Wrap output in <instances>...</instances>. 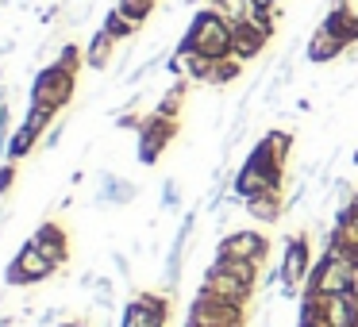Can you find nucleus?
Instances as JSON below:
<instances>
[{
	"label": "nucleus",
	"instance_id": "393cba45",
	"mask_svg": "<svg viewBox=\"0 0 358 327\" xmlns=\"http://www.w3.org/2000/svg\"><path fill=\"white\" fill-rule=\"evenodd\" d=\"M39 139H43V135L35 131V127L20 124L16 131H12V139H8V162H24V158L39 147Z\"/></svg>",
	"mask_w": 358,
	"mask_h": 327
},
{
	"label": "nucleus",
	"instance_id": "ddd939ff",
	"mask_svg": "<svg viewBox=\"0 0 358 327\" xmlns=\"http://www.w3.org/2000/svg\"><path fill=\"white\" fill-rule=\"evenodd\" d=\"M324 324L327 327H358V289L324 296Z\"/></svg>",
	"mask_w": 358,
	"mask_h": 327
},
{
	"label": "nucleus",
	"instance_id": "ea45409f",
	"mask_svg": "<svg viewBox=\"0 0 358 327\" xmlns=\"http://www.w3.org/2000/svg\"><path fill=\"white\" fill-rule=\"evenodd\" d=\"M58 327H89L85 319H70V324H58Z\"/></svg>",
	"mask_w": 358,
	"mask_h": 327
},
{
	"label": "nucleus",
	"instance_id": "412c9836",
	"mask_svg": "<svg viewBox=\"0 0 358 327\" xmlns=\"http://www.w3.org/2000/svg\"><path fill=\"white\" fill-rule=\"evenodd\" d=\"M296 324L327 327L324 324V293H308V289H301V296H296Z\"/></svg>",
	"mask_w": 358,
	"mask_h": 327
},
{
	"label": "nucleus",
	"instance_id": "39448f33",
	"mask_svg": "<svg viewBox=\"0 0 358 327\" xmlns=\"http://www.w3.org/2000/svg\"><path fill=\"white\" fill-rule=\"evenodd\" d=\"M73 93H78V73L62 70L58 62L43 66L31 81V104H47L55 112H62L73 101Z\"/></svg>",
	"mask_w": 358,
	"mask_h": 327
},
{
	"label": "nucleus",
	"instance_id": "6e6552de",
	"mask_svg": "<svg viewBox=\"0 0 358 327\" xmlns=\"http://www.w3.org/2000/svg\"><path fill=\"white\" fill-rule=\"evenodd\" d=\"M170 324V296L162 293H131V300L124 304V319L120 327H166Z\"/></svg>",
	"mask_w": 358,
	"mask_h": 327
},
{
	"label": "nucleus",
	"instance_id": "9b49d317",
	"mask_svg": "<svg viewBox=\"0 0 358 327\" xmlns=\"http://www.w3.org/2000/svg\"><path fill=\"white\" fill-rule=\"evenodd\" d=\"M193 224H196V212H185V216H181V224H178V235H173V242H170V254H166V273H162L166 293H178V285H181V262H185V242H189V235H193Z\"/></svg>",
	"mask_w": 358,
	"mask_h": 327
},
{
	"label": "nucleus",
	"instance_id": "f704fd0d",
	"mask_svg": "<svg viewBox=\"0 0 358 327\" xmlns=\"http://www.w3.org/2000/svg\"><path fill=\"white\" fill-rule=\"evenodd\" d=\"M93 293H96V304H101V308H112V281L108 277H96Z\"/></svg>",
	"mask_w": 358,
	"mask_h": 327
},
{
	"label": "nucleus",
	"instance_id": "cd10ccee",
	"mask_svg": "<svg viewBox=\"0 0 358 327\" xmlns=\"http://www.w3.org/2000/svg\"><path fill=\"white\" fill-rule=\"evenodd\" d=\"M101 27H104V31H108L116 43L135 39V31H139V24H131V20H127L120 8H108V12H104V24H101Z\"/></svg>",
	"mask_w": 358,
	"mask_h": 327
},
{
	"label": "nucleus",
	"instance_id": "423d86ee",
	"mask_svg": "<svg viewBox=\"0 0 358 327\" xmlns=\"http://www.w3.org/2000/svg\"><path fill=\"white\" fill-rule=\"evenodd\" d=\"M178 131H181V119H166V116H158V112L143 116V127L135 131V150H139V162L143 166H155L158 158L166 154V147L178 139Z\"/></svg>",
	"mask_w": 358,
	"mask_h": 327
},
{
	"label": "nucleus",
	"instance_id": "6ab92c4d",
	"mask_svg": "<svg viewBox=\"0 0 358 327\" xmlns=\"http://www.w3.org/2000/svg\"><path fill=\"white\" fill-rule=\"evenodd\" d=\"M135 196H139V185L127 177H116V173H101V196L96 201L101 204H116V208H124V204H131Z\"/></svg>",
	"mask_w": 358,
	"mask_h": 327
},
{
	"label": "nucleus",
	"instance_id": "a211bd4d",
	"mask_svg": "<svg viewBox=\"0 0 358 327\" xmlns=\"http://www.w3.org/2000/svg\"><path fill=\"white\" fill-rule=\"evenodd\" d=\"M324 254H339L350 266H358V224H350V227L331 224V231L324 235Z\"/></svg>",
	"mask_w": 358,
	"mask_h": 327
},
{
	"label": "nucleus",
	"instance_id": "f257e3e1",
	"mask_svg": "<svg viewBox=\"0 0 358 327\" xmlns=\"http://www.w3.org/2000/svg\"><path fill=\"white\" fill-rule=\"evenodd\" d=\"M231 31L235 27L212 4L208 8H196V16L189 20L185 35L178 43V54H193L196 50V54L212 58V62H224V58H231Z\"/></svg>",
	"mask_w": 358,
	"mask_h": 327
},
{
	"label": "nucleus",
	"instance_id": "79ce46f5",
	"mask_svg": "<svg viewBox=\"0 0 358 327\" xmlns=\"http://www.w3.org/2000/svg\"><path fill=\"white\" fill-rule=\"evenodd\" d=\"M189 4H201V0H189Z\"/></svg>",
	"mask_w": 358,
	"mask_h": 327
},
{
	"label": "nucleus",
	"instance_id": "7c9ffc66",
	"mask_svg": "<svg viewBox=\"0 0 358 327\" xmlns=\"http://www.w3.org/2000/svg\"><path fill=\"white\" fill-rule=\"evenodd\" d=\"M55 119H58V112L55 108H47V104H27V116H24V124L27 127H35V131H50L55 127Z\"/></svg>",
	"mask_w": 358,
	"mask_h": 327
},
{
	"label": "nucleus",
	"instance_id": "4be33fe9",
	"mask_svg": "<svg viewBox=\"0 0 358 327\" xmlns=\"http://www.w3.org/2000/svg\"><path fill=\"white\" fill-rule=\"evenodd\" d=\"M112 50H116V39L101 27V31L89 39V47H85V66L89 70H104V66L112 62Z\"/></svg>",
	"mask_w": 358,
	"mask_h": 327
},
{
	"label": "nucleus",
	"instance_id": "473e14b6",
	"mask_svg": "<svg viewBox=\"0 0 358 327\" xmlns=\"http://www.w3.org/2000/svg\"><path fill=\"white\" fill-rule=\"evenodd\" d=\"M162 208L166 212H178L181 208V193H178V181H173V177H166V185H162Z\"/></svg>",
	"mask_w": 358,
	"mask_h": 327
},
{
	"label": "nucleus",
	"instance_id": "4c0bfd02",
	"mask_svg": "<svg viewBox=\"0 0 358 327\" xmlns=\"http://www.w3.org/2000/svg\"><path fill=\"white\" fill-rule=\"evenodd\" d=\"M112 262H116L120 277H131V270H127V258H124V254H112Z\"/></svg>",
	"mask_w": 358,
	"mask_h": 327
},
{
	"label": "nucleus",
	"instance_id": "a19ab883",
	"mask_svg": "<svg viewBox=\"0 0 358 327\" xmlns=\"http://www.w3.org/2000/svg\"><path fill=\"white\" fill-rule=\"evenodd\" d=\"M350 166H358V150H355V154H350Z\"/></svg>",
	"mask_w": 358,
	"mask_h": 327
},
{
	"label": "nucleus",
	"instance_id": "c85d7f7f",
	"mask_svg": "<svg viewBox=\"0 0 358 327\" xmlns=\"http://www.w3.org/2000/svg\"><path fill=\"white\" fill-rule=\"evenodd\" d=\"M116 8L124 12L127 20H131V24H147L150 16H155V8H158V0H116Z\"/></svg>",
	"mask_w": 358,
	"mask_h": 327
},
{
	"label": "nucleus",
	"instance_id": "2eb2a0df",
	"mask_svg": "<svg viewBox=\"0 0 358 327\" xmlns=\"http://www.w3.org/2000/svg\"><path fill=\"white\" fill-rule=\"evenodd\" d=\"M270 189H278V193H281V185H273V181L266 177L262 170H255L250 162H243V166H239V173L231 177V196H239V201H250V196L270 193Z\"/></svg>",
	"mask_w": 358,
	"mask_h": 327
},
{
	"label": "nucleus",
	"instance_id": "72a5a7b5",
	"mask_svg": "<svg viewBox=\"0 0 358 327\" xmlns=\"http://www.w3.org/2000/svg\"><path fill=\"white\" fill-rule=\"evenodd\" d=\"M12 185H16V162H0V201L8 196Z\"/></svg>",
	"mask_w": 358,
	"mask_h": 327
},
{
	"label": "nucleus",
	"instance_id": "b1692460",
	"mask_svg": "<svg viewBox=\"0 0 358 327\" xmlns=\"http://www.w3.org/2000/svg\"><path fill=\"white\" fill-rule=\"evenodd\" d=\"M189 85H193V81H173V85L162 93V101L155 104L158 116H166V119H181V108H185V93H189Z\"/></svg>",
	"mask_w": 358,
	"mask_h": 327
},
{
	"label": "nucleus",
	"instance_id": "1a4fd4ad",
	"mask_svg": "<svg viewBox=\"0 0 358 327\" xmlns=\"http://www.w3.org/2000/svg\"><path fill=\"white\" fill-rule=\"evenodd\" d=\"M216 254H231V258H247V262L262 266L270 258V239H266L258 227H239V231H227L216 242Z\"/></svg>",
	"mask_w": 358,
	"mask_h": 327
},
{
	"label": "nucleus",
	"instance_id": "5701e85b",
	"mask_svg": "<svg viewBox=\"0 0 358 327\" xmlns=\"http://www.w3.org/2000/svg\"><path fill=\"white\" fill-rule=\"evenodd\" d=\"M212 266H220L224 273H231V277H239V281H247V285L258 289V273H262V266H258V262L231 258V254H216V258H212Z\"/></svg>",
	"mask_w": 358,
	"mask_h": 327
},
{
	"label": "nucleus",
	"instance_id": "bb28decb",
	"mask_svg": "<svg viewBox=\"0 0 358 327\" xmlns=\"http://www.w3.org/2000/svg\"><path fill=\"white\" fill-rule=\"evenodd\" d=\"M266 147H270L273 162L278 166H289V154H293V131H285V127H273V131L262 135Z\"/></svg>",
	"mask_w": 358,
	"mask_h": 327
},
{
	"label": "nucleus",
	"instance_id": "37998d69",
	"mask_svg": "<svg viewBox=\"0 0 358 327\" xmlns=\"http://www.w3.org/2000/svg\"><path fill=\"white\" fill-rule=\"evenodd\" d=\"M0 78H4V70H0Z\"/></svg>",
	"mask_w": 358,
	"mask_h": 327
},
{
	"label": "nucleus",
	"instance_id": "a878e982",
	"mask_svg": "<svg viewBox=\"0 0 358 327\" xmlns=\"http://www.w3.org/2000/svg\"><path fill=\"white\" fill-rule=\"evenodd\" d=\"M212 8H216L231 27H239V24H247V20H250V12H255V0H212Z\"/></svg>",
	"mask_w": 358,
	"mask_h": 327
},
{
	"label": "nucleus",
	"instance_id": "58836bf2",
	"mask_svg": "<svg viewBox=\"0 0 358 327\" xmlns=\"http://www.w3.org/2000/svg\"><path fill=\"white\" fill-rule=\"evenodd\" d=\"M281 0H255V8H278Z\"/></svg>",
	"mask_w": 358,
	"mask_h": 327
},
{
	"label": "nucleus",
	"instance_id": "dca6fc26",
	"mask_svg": "<svg viewBox=\"0 0 358 327\" xmlns=\"http://www.w3.org/2000/svg\"><path fill=\"white\" fill-rule=\"evenodd\" d=\"M339 54H347V43H339L331 31H324V27H316L312 39H308V47H304V58H308L312 66H327Z\"/></svg>",
	"mask_w": 358,
	"mask_h": 327
},
{
	"label": "nucleus",
	"instance_id": "7ed1b4c3",
	"mask_svg": "<svg viewBox=\"0 0 358 327\" xmlns=\"http://www.w3.org/2000/svg\"><path fill=\"white\" fill-rule=\"evenodd\" d=\"M312 262H316V254H312V239L308 231H296L285 239V254H281V266H278V285H281V296H301L304 289V277H308Z\"/></svg>",
	"mask_w": 358,
	"mask_h": 327
},
{
	"label": "nucleus",
	"instance_id": "4468645a",
	"mask_svg": "<svg viewBox=\"0 0 358 327\" xmlns=\"http://www.w3.org/2000/svg\"><path fill=\"white\" fill-rule=\"evenodd\" d=\"M243 208H247V216L255 219V224H262V227H273L281 216H285V193H278V189H270V193H258V196H250V201H243Z\"/></svg>",
	"mask_w": 358,
	"mask_h": 327
},
{
	"label": "nucleus",
	"instance_id": "e433bc0d",
	"mask_svg": "<svg viewBox=\"0 0 358 327\" xmlns=\"http://www.w3.org/2000/svg\"><path fill=\"white\" fill-rule=\"evenodd\" d=\"M62 131H66V127H62V124H55V127L47 131V139H43V147H47V150H55L58 143H62Z\"/></svg>",
	"mask_w": 358,
	"mask_h": 327
},
{
	"label": "nucleus",
	"instance_id": "f8f14e48",
	"mask_svg": "<svg viewBox=\"0 0 358 327\" xmlns=\"http://www.w3.org/2000/svg\"><path fill=\"white\" fill-rule=\"evenodd\" d=\"M31 242L50 258V262H58V266H66V258H70V235H66V227L55 224V219H43V224L35 227Z\"/></svg>",
	"mask_w": 358,
	"mask_h": 327
},
{
	"label": "nucleus",
	"instance_id": "aec40b11",
	"mask_svg": "<svg viewBox=\"0 0 358 327\" xmlns=\"http://www.w3.org/2000/svg\"><path fill=\"white\" fill-rule=\"evenodd\" d=\"M320 27H324V31H331L339 43H347V50L358 47V20H350L339 4H331V8H327V16L320 20Z\"/></svg>",
	"mask_w": 358,
	"mask_h": 327
},
{
	"label": "nucleus",
	"instance_id": "f03ea898",
	"mask_svg": "<svg viewBox=\"0 0 358 327\" xmlns=\"http://www.w3.org/2000/svg\"><path fill=\"white\" fill-rule=\"evenodd\" d=\"M185 327H250V312L243 308V304L220 300V296H212L201 289V293L189 300Z\"/></svg>",
	"mask_w": 358,
	"mask_h": 327
},
{
	"label": "nucleus",
	"instance_id": "2f4dec72",
	"mask_svg": "<svg viewBox=\"0 0 358 327\" xmlns=\"http://www.w3.org/2000/svg\"><path fill=\"white\" fill-rule=\"evenodd\" d=\"M58 66H62V70H70V73H78L81 70V62H85V50L78 47V43H62V47H58V58H55Z\"/></svg>",
	"mask_w": 358,
	"mask_h": 327
},
{
	"label": "nucleus",
	"instance_id": "20e7f679",
	"mask_svg": "<svg viewBox=\"0 0 358 327\" xmlns=\"http://www.w3.org/2000/svg\"><path fill=\"white\" fill-rule=\"evenodd\" d=\"M304 289L308 293H350V289H358V266H350L347 258L339 254H320L316 262H312L308 277H304Z\"/></svg>",
	"mask_w": 358,
	"mask_h": 327
},
{
	"label": "nucleus",
	"instance_id": "0eeeda50",
	"mask_svg": "<svg viewBox=\"0 0 358 327\" xmlns=\"http://www.w3.org/2000/svg\"><path fill=\"white\" fill-rule=\"evenodd\" d=\"M58 270H62V266L50 262V258L43 254V250L35 247L31 239H27L24 247L16 250V258L8 262V270H4V281H8V285H16V289H24V285H39V281L55 277Z\"/></svg>",
	"mask_w": 358,
	"mask_h": 327
},
{
	"label": "nucleus",
	"instance_id": "c756f323",
	"mask_svg": "<svg viewBox=\"0 0 358 327\" xmlns=\"http://www.w3.org/2000/svg\"><path fill=\"white\" fill-rule=\"evenodd\" d=\"M239 78H243V62H239V58H224V62L212 66V81H208V85L224 89V85H231V81H239Z\"/></svg>",
	"mask_w": 358,
	"mask_h": 327
},
{
	"label": "nucleus",
	"instance_id": "9d476101",
	"mask_svg": "<svg viewBox=\"0 0 358 327\" xmlns=\"http://www.w3.org/2000/svg\"><path fill=\"white\" fill-rule=\"evenodd\" d=\"M201 289H204V293H212V296H220V300L243 304V308H250V300H255V293H258L255 285H247V281H239V277H231V273H224L220 266H208V270H204Z\"/></svg>",
	"mask_w": 358,
	"mask_h": 327
},
{
	"label": "nucleus",
	"instance_id": "c9c22d12",
	"mask_svg": "<svg viewBox=\"0 0 358 327\" xmlns=\"http://www.w3.org/2000/svg\"><path fill=\"white\" fill-rule=\"evenodd\" d=\"M116 127H124V131H131V127H135V131H139V127H143V116H135V112H124V116L116 119Z\"/></svg>",
	"mask_w": 358,
	"mask_h": 327
},
{
	"label": "nucleus",
	"instance_id": "f3484780",
	"mask_svg": "<svg viewBox=\"0 0 358 327\" xmlns=\"http://www.w3.org/2000/svg\"><path fill=\"white\" fill-rule=\"evenodd\" d=\"M266 43L270 39H266L262 31H255L250 24H239L231 31V58H239V62L247 66V62H255V58L266 50Z\"/></svg>",
	"mask_w": 358,
	"mask_h": 327
}]
</instances>
